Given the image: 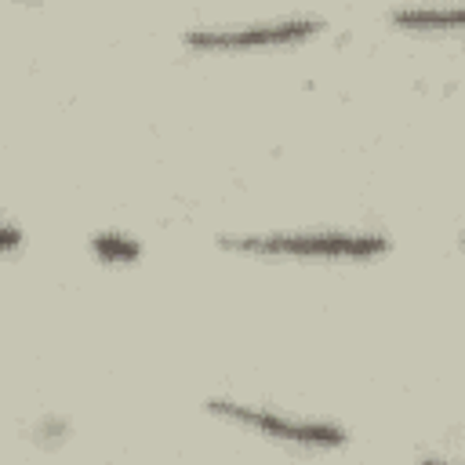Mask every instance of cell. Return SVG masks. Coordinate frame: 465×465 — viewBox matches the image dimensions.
<instances>
[{
    "label": "cell",
    "instance_id": "cell-8",
    "mask_svg": "<svg viewBox=\"0 0 465 465\" xmlns=\"http://www.w3.org/2000/svg\"><path fill=\"white\" fill-rule=\"evenodd\" d=\"M461 247H465V232H461Z\"/></svg>",
    "mask_w": 465,
    "mask_h": 465
},
{
    "label": "cell",
    "instance_id": "cell-1",
    "mask_svg": "<svg viewBox=\"0 0 465 465\" xmlns=\"http://www.w3.org/2000/svg\"><path fill=\"white\" fill-rule=\"evenodd\" d=\"M225 251L243 254H291V258H374L389 251V240L378 232H254V236H222Z\"/></svg>",
    "mask_w": 465,
    "mask_h": 465
},
{
    "label": "cell",
    "instance_id": "cell-5",
    "mask_svg": "<svg viewBox=\"0 0 465 465\" xmlns=\"http://www.w3.org/2000/svg\"><path fill=\"white\" fill-rule=\"evenodd\" d=\"M91 251L98 258H105V262H134L142 254V247L131 236H124V232H98L91 240Z\"/></svg>",
    "mask_w": 465,
    "mask_h": 465
},
{
    "label": "cell",
    "instance_id": "cell-2",
    "mask_svg": "<svg viewBox=\"0 0 465 465\" xmlns=\"http://www.w3.org/2000/svg\"><path fill=\"white\" fill-rule=\"evenodd\" d=\"M203 407L211 414H218V418H229V421L247 425V429H258L262 436H272V440L305 443V447H341L345 443V429L331 425V421L287 418V414H276L269 407H251V403H236V400H207Z\"/></svg>",
    "mask_w": 465,
    "mask_h": 465
},
{
    "label": "cell",
    "instance_id": "cell-7",
    "mask_svg": "<svg viewBox=\"0 0 465 465\" xmlns=\"http://www.w3.org/2000/svg\"><path fill=\"white\" fill-rule=\"evenodd\" d=\"M421 465H461V461H443V458H421Z\"/></svg>",
    "mask_w": 465,
    "mask_h": 465
},
{
    "label": "cell",
    "instance_id": "cell-4",
    "mask_svg": "<svg viewBox=\"0 0 465 465\" xmlns=\"http://www.w3.org/2000/svg\"><path fill=\"white\" fill-rule=\"evenodd\" d=\"M392 22H403V25H465V7H436V11L400 7V11H392Z\"/></svg>",
    "mask_w": 465,
    "mask_h": 465
},
{
    "label": "cell",
    "instance_id": "cell-6",
    "mask_svg": "<svg viewBox=\"0 0 465 465\" xmlns=\"http://www.w3.org/2000/svg\"><path fill=\"white\" fill-rule=\"evenodd\" d=\"M0 240H4V251L11 254V251L18 247V240H22V236H18V225H15V222H4V236H0Z\"/></svg>",
    "mask_w": 465,
    "mask_h": 465
},
{
    "label": "cell",
    "instance_id": "cell-3",
    "mask_svg": "<svg viewBox=\"0 0 465 465\" xmlns=\"http://www.w3.org/2000/svg\"><path fill=\"white\" fill-rule=\"evenodd\" d=\"M323 29V18L298 15V18H276V22H254V25H222V29H189V47H258V44H291L302 36H312Z\"/></svg>",
    "mask_w": 465,
    "mask_h": 465
}]
</instances>
